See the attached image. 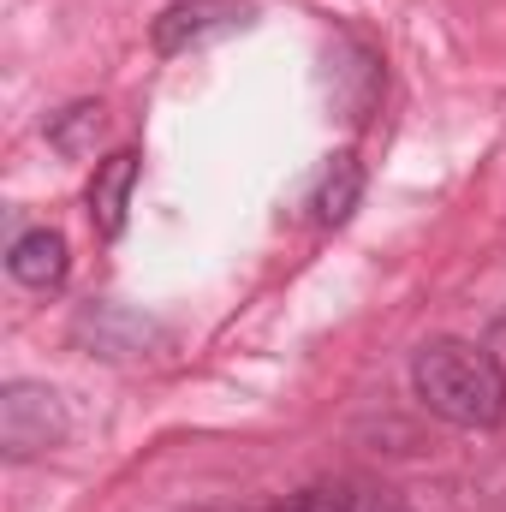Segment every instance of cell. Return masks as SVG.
Listing matches in <instances>:
<instances>
[{
	"mask_svg": "<svg viewBox=\"0 0 506 512\" xmlns=\"http://www.w3.org/2000/svg\"><path fill=\"white\" fill-rule=\"evenodd\" d=\"M96 131H102V102H78V108H66L48 137H54V149H66V155H84L90 143H96Z\"/></svg>",
	"mask_w": 506,
	"mask_h": 512,
	"instance_id": "9c48e42d",
	"label": "cell"
},
{
	"mask_svg": "<svg viewBox=\"0 0 506 512\" xmlns=\"http://www.w3.org/2000/svg\"><path fill=\"white\" fill-rule=\"evenodd\" d=\"M358 197H364V167H358L352 155H334L328 179L316 185V215H322L328 227H340V221L358 209Z\"/></svg>",
	"mask_w": 506,
	"mask_h": 512,
	"instance_id": "ba28073f",
	"label": "cell"
},
{
	"mask_svg": "<svg viewBox=\"0 0 506 512\" xmlns=\"http://www.w3.org/2000/svg\"><path fill=\"white\" fill-rule=\"evenodd\" d=\"M72 435V417L60 393L42 382H6L0 387V453L6 459H36L54 453Z\"/></svg>",
	"mask_w": 506,
	"mask_h": 512,
	"instance_id": "7a4b0ae2",
	"label": "cell"
},
{
	"mask_svg": "<svg viewBox=\"0 0 506 512\" xmlns=\"http://www.w3.org/2000/svg\"><path fill=\"white\" fill-rule=\"evenodd\" d=\"M304 512H411V507L393 489H376V483H328V489L304 495Z\"/></svg>",
	"mask_w": 506,
	"mask_h": 512,
	"instance_id": "52a82bcc",
	"label": "cell"
},
{
	"mask_svg": "<svg viewBox=\"0 0 506 512\" xmlns=\"http://www.w3.org/2000/svg\"><path fill=\"white\" fill-rule=\"evenodd\" d=\"M72 334H78L96 358H143V352L161 340L155 322H143L137 310H120V304H90V310H78Z\"/></svg>",
	"mask_w": 506,
	"mask_h": 512,
	"instance_id": "277c9868",
	"label": "cell"
},
{
	"mask_svg": "<svg viewBox=\"0 0 506 512\" xmlns=\"http://www.w3.org/2000/svg\"><path fill=\"white\" fill-rule=\"evenodd\" d=\"M6 268H12V280H18V286H30V292H54V286L66 280L72 256H66V239H60L54 227H36V233L12 239Z\"/></svg>",
	"mask_w": 506,
	"mask_h": 512,
	"instance_id": "8992f818",
	"label": "cell"
},
{
	"mask_svg": "<svg viewBox=\"0 0 506 512\" xmlns=\"http://www.w3.org/2000/svg\"><path fill=\"white\" fill-rule=\"evenodd\" d=\"M411 387H417L423 411H435L453 429H495L506 417L501 358L471 340H429L411 358Z\"/></svg>",
	"mask_w": 506,
	"mask_h": 512,
	"instance_id": "6da1fadb",
	"label": "cell"
},
{
	"mask_svg": "<svg viewBox=\"0 0 506 512\" xmlns=\"http://www.w3.org/2000/svg\"><path fill=\"white\" fill-rule=\"evenodd\" d=\"M137 149H114L108 161H96L90 173V227L102 239H120L126 233V209H131V191H137Z\"/></svg>",
	"mask_w": 506,
	"mask_h": 512,
	"instance_id": "5b68a950",
	"label": "cell"
},
{
	"mask_svg": "<svg viewBox=\"0 0 506 512\" xmlns=\"http://www.w3.org/2000/svg\"><path fill=\"white\" fill-rule=\"evenodd\" d=\"M256 12V0H173L161 18H155V48L161 54H191L215 36H233L245 30Z\"/></svg>",
	"mask_w": 506,
	"mask_h": 512,
	"instance_id": "3957f363",
	"label": "cell"
}]
</instances>
